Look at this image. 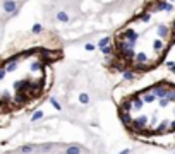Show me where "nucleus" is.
Returning <instances> with one entry per match:
<instances>
[{
  "instance_id": "nucleus-1",
  "label": "nucleus",
  "mask_w": 175,
  "mask_h": 154,
  "mask_svg": "<svg viewBox=\"0 0 175 154\" xmlns=\"http://www.w3.org/2000/svg\"><path fill=\"white\" fill-rule=\"evenodd\" d=\"M130 101H132V111H141V110H143L144 101L141 100L137 94H136V96H132V100H130Z\"/></svg>"
},
{
  "instance_id": "nucleus-2",
  "label": "nucleus",
  "mask_w": 175,
  "mask_h": 154,
  "mask_svg": "<svg viewBox=\"0 0 175 154\" xmlns=\"http://www.w3.org/2000/svg\"><path fill=\"white\" fill-rule=\"evenodd\" d=\"M148 62V55L144 53V51H139V53H136V58H134V64L137 65V67H143V65Z\"/></svg>"
},
{
  "instance_id": "nucleus-3",
  "label": "nucleus",
  "mask_w": 175,
  "mask_h": 154,
  "mask_svg": "<svg viewBox=\"0 0 175 154\" xmlns=\"http://www.w3.org/2000/svg\"><path fill=\"white\" fill-rule=\"evenodd\" d=\"M155 7H156L155 10H167V12H170V10L173 9V7H172V3H168L167 0H158Z\"/></svg>"
},
{
  "instance_id": "nucleus-4",
  "label": "nucleus",
  "mask_w": 175,
  "mask_h": 154,
  "mask_svg": "<svg viewBox=\"0 0 175 154\" xmlns=\"http://www.w3.org/2000/svg\"><path fill=\"white\" fill-rule=\"evenodd\" d=\"M120 120H122V123L125 125L127 128H129L130 125H132V113H124V111H120Z\"/></svg>"
},
{
  "instance_id": "nucleus-5",
  "label": "nucleus",
  "mask_w": 175,
  "mask_h": 154,
  "mask_svg": "<svg viewBox=\"0 0 175 154\" xmlns=\"http://www.w3.org/2000/svg\"><path fill=\"white\" fill-rule=\"evenodd\" d=\"M156 31H158V36H162V38H165V36H168L170 29L167 28L165 24H160V26H158V29H156Z\"/></svg>"
},
{
  "instance_id": "nucleus-6",
  "label": "nucleus",
  "mask_w": 175,
  "mask_h": 154,
  "mask_svg": "<svg viewBox=\"0 0 175 154\" xmlns=\"http://www.w3.org/2000/svg\"><path fill=\"white\" fill-rule=\"evenodd\" d=\"M155 100H156V96H155L153 93H146V94H144V98H143L144 105H151V103L155 101Z\"/></svg>"
},
{
  "instance_id": "nucleus-7",
  "label": "nucleus",
  "mask_w": 175,
  "mask_h": 154,
  "mask_svg": "<svg viewBox=\"0 0 175 154\" xmlns=\"http://www.w3.org/2000/svg\"><path fill=\"white\" fill-rule=\"evenodd\" d=\"M65 154H81V147H79V146H71V147L65 151Z\"/></svg>"
},
{
  "instance_id": "nucleus-8",
  "label": "nucleus",
  "mask_w": 175,
  "mask_h": 154,
  "mask_svg": "<svg viewBox=\"0 0 175 154\" xmlns=\"http://www.w3.org/2000/svg\"><path fill=\"white\" fill-rule=\"evenodd\" d=\"M108 43H110V36H105V38H101L100 41H98V46L105 48V46H108Z\"/></svg>"
},
{
  "instance_id": "nucleus-9",
  "label": "nucleus",
  "mask_w": 175,
  "mask_h": 154,
  "mask_svg": "<svg viewBox=\"0 0 175 154\" xmlns=\"http://www.w3.org/2000/svg\"><path fill=\"white\" fill-rule=\"evenodd\" d=\"M57 19L60 21V23H67V21H69V16L64 12V10H60V12L57 14Z\"/></svg>"
},
{
  "instance_id": "nucleus-10",
  "label": "nucleus",
  "mask_w": 175,
  "mask_h": 154,
  "mask_svg": "<svg viewBox=\"0 0 175 154\" xmlns=\"http://www.w3.org/2000/svg\"><path fill=\"white\" fill-rule=\"evenodd\" d=\"M153 48L156 51H162L163 50V41L162 39H155V41H153Z\"/></svg>"
},
{
  "instance_id": "nucleus-11",
  "label": "nucleus",
  "mask_w": 175,
  "mask_h": 154,
  "mask_svg": "<svg viewBox=\"0 0 175 154\" xmlns=\"http://www.w3.org/2000/svg\"><path fill=\"white\" fill-rule=\"evenodd\" d=\"M137 19H139L141 23H149V19H151V16H149V14H148V10H146V12H143L139 17H137Z\"/></svg>"
},
{
  "instance_id": "nucleus-12",
  "label": "nucleus",
  "mask_w": 175,
  "mask_h": 154,
  "mask_svg": "<svg viewBox=\"0 0 175 154\" xmlns=\"http://www.w3.org/2000/svg\"><path fill=\"white\" fill-rule=\"evenodd\" d=\"M101 53H103L105 57H112V53H114V48L108 45V46H105V48H101Z\"/></svg>"
},
{
  "instance_id": "nucleus-13",
  "label": "nucleus",
  "mask_w": 175,
  "mask_h": 154,
  "mask_svg": "<svg viewBox=\"0 0 175 154\" xmlns=\"http://www.w3.org/2000/svg\"><path fill=\"white\" fill-rule=\"evenodd\" d=\"M14 9H16V3H14L12 0H7V2H5V10H7V12H10V10H14Z\"/></svg>"
},
{
  "instance_id": "nucleus-14",
  "label": "nucleus",
  "mask_w": 175,
  "mask_h": 154,
  "mask_svg": "<svg viewBox=\"0 0 175 154\" xmlns=\"http://www.w3.org/2000/svg\"><path fill=\"white\" fill-rule=\"evenodd\" d=\"M167 100H168V101H175V87H170V89H168Z\"/></svg>"
},
{
  "instance_id": "nucleus-15",
  "label": "nucleus",
  "mask_w": 175,
  "mask_h": 154,
  "mask_svg": "<svg viewBox=\"0 0 175 154\" xmlns=\"http://www.w3.org/2000/svg\"><path fill=\"white\" fill-rule=\"evenodd\" d=\"M79 101L86 105V103H89V96H88L86 93H81V94H79Z\"/></svg>"
},
{
  "instance_id": "nucleus-16",
  "label": "nucleus",
  "mask_w": 175,
  "mask_h": 154,
  "mask_svg": "<svg viewBox=\"0 0 175 154\" xmlns=\"http://www.w3.org/2000/svg\"><path fill=\"white\" fill-rule=\"evenodd\" d=\"M124 77H125L127 80H132V79H134V72H130V70H125V72H124Z\"/></svg>"
},
{
  "instance_id": "nucleus-17",
  "label": "nucleus",
  "mask_w": 175,
  "mask_h": 154,
  "mask_svg": "<svg viewBox=\"0 0 175 154\" xmlns=\"http://www.w3.org/2000/svg\"><path fill=\"white\" fill-rule=\"evenodd\" d=\"M41 24H34L33 26V33H34V34H40V33H41Z\"/></svg>"
},
{
  "instance_id": "nucleus-18",
  "label": "nucleus",
  "mask_w": 175,
  "mask_h": 154,
  "mask_svg": "<svg viewBox=\"0 0 175 154\" xmlns=\"http://www.w3.org/2000/svg\"><path fill=\"white\" fill-rule=\"evenodd\" d=\"M168 100H167V98H162V100H160V106H162V108H167V106H168Z\"/></svg>"
},
{
  "instance_id": "nucleus-19",
  "label": "nucleus",
  "mask_w": 175,
  "mask_h": 154,
  "mask_svg": "<svg viewBox=\"0 0 175 154\" xmlns=\"http://www.w3.org/2000/svg\"><path fill=\"white\" fill-rule=\"evenodd\" d=\"M167 67H168L172 72H175V62H167Z\"/></svg>"
},
{
  "instance_id": "nucleus-20",
  "label": "nucleus",
  "mask_w": 175,
  "mask_h": 154,
  "mask_svg": "<svg viewBox=\"0 0 175 154\" xmlns=\"http://www.w3.org/2000/svg\"><path fill=\"white\" fill-rule=\"evenodd\" d=\"M52 105H53V106H55V108H57V110H60V108H62V106H60V103H58V101L55 100V98H52Z\"/></svg>"
},
{
  "instance_id": "nucleus-21",
  "label": "nucleus",
  "mask_w": 175,
  "mask_h": 154,
  "mask_svg": "<svg viewBox=\"0 0 175 154\" xmlns=\"http://www.w3.org/2000/svg\"><path fill=\"white\" fill-rule=\"evenodd\" d=\"M41 115H43L41 111H36L34 115H33V120H38V118H41Z\"/></svg>"
},
{
  "instance_id": "nucleus-22",
  "label": "nucleus",
  "mask_w": 175,
  "mask_h": 154,
  "mask_svg": "<svg viewBox=\"0 0 175 154\" xmlns=\"http://www.w3.org/2000/svg\"><path fill=\"white\" fill-rule=\"evenodd\" d=\"M86 50H88V51H93V50H94V45H91V43H88V45H86Z\"/></svg>"
},
{
  "instance_id": "nucleus-23",
  "label": "nucleus",
  "mask_w": 175,
  "mask_h": 154,
  "mask_svg": "<svg viewBox=\"0 0 175 154\" xmlns=\"http://www.w3.org/2000/svg\"><path fill=\"white\" fill-rule=\"evenodd\" d=\"M170 132H175V120L170 122Z\"/></svg>"
}]
</instances>
